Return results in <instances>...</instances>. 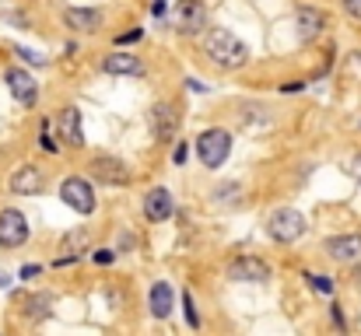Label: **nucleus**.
I'll return each mask as SVG.
<instances>
[{
  "label": "nucleus",
  "instance_id": "31",
  "mask_svg": "<svg viewBox=\"0 0 361 336\" xmlns=\"http://www.w3.org/2000/svg\"><path fill=\"white\" fill-rule=\"evenodd\" d=\"M305 88V81H291V85H281V92L288 95V92H302Z\"/></svg>",
  "mask_w": 361,
  "mask_h": 336
},
{
  "label": "nucleus",
  "instance_id": "27",
  "mask_svg": "<svg viewBox=\"0 0 361 336\" xmlns=\"http://www.w3.org/2000/svg\"><path fill=\"white\" fill-rule=\"evenodd\" d=\"M39 273H42V266H39V263H25V266H21V280H35Z\"/></svg>",
  "mask_w": 361,
  "mask_h": 336
},
{
  "label": "nucleus",
  "instance_id": "33",
  "mask_svg": "<svg viewBox=\"0 0 361 336\" xmlns=\"http://www.w3.org/2000/svg\"><path fill=\"white\" fill-rule=\"evenodd\" d=\"M351 277H355V280H358V284H361V259H358V263H355V273H351Z\"/></svg>",
  "mask_w": 361,
  "mask_h": 336
},
{
  "label": "nucleus",
  "instance_id": "5",
  "mask_svg": "<svg viewBox=\"0 0 361 336\" xmlns=\"http://www.w3.org/2000/svg\"><path fill=\"white\" fill-rule=\"evenodd\" d=\"M172 28L179 35H204V28H207V4L204 0H176Z\"/></svg>",
  "mask_w": 361,
  "mask_h": 336
},
{
  "label": "nucleus",
  "instance_id": "26",
  "mask_svg": "<svg viewBox=\"0 0 361 336\" xmlns=\"http://www.w3.org/2000/svg\"><path fill=\"white\" fill-rule=\"evenodd\" d=\"M140 35H144V28H130V32L116 35V46H133V42H137Z\"/></svg>",
  "mask_w": 361,
  "mask_h": 336
},
{
  "label": "nucleus",
  "instance_id": "28",
  "mask_svg": "<svg viewBox=\"0 0 361 336\" xmlns=\"http://www.w3.org/2000/svg\"><path fill=\"white\" fill-rule=\"evenodd\" d=\"M330 319H334V326H337V330H348V319H344L341 305H330Z\"/></svg>",
  "mask_w": 361,
  "mask_h": 336
},
{
  "label": "nucleus",
  "instance_id": "1",
  "mask_svg": "<svg viewBox=\"0 0 361 336\" xmlns=\"http://www.w3.org/2000/svg\"><path fill=\"white\" fill-rule=\"evenodd\" d=\"M204 56L221 70H242L249 63V46L232 28H207L204 32Z\"/></svg>",
  "mask_w": 361,
  "mask_h": 336
},
{
  "label": "nucleus",
  "instance_id": "10",
  "mask_svg": "<svg viewBox=\"0 0 361 336\" xmlns=\"http://www.w3.org/2000/svg\"><path fill=\"white\" fill-rule=\"evenodd\" d=\"M4 85H7V92L14 95L18 106L32 109V106L39 102V85H35V77H32L25 67H7V70H4Z\"/></svg>",
  "mask_w": 361,
  "mask_h": 336
},
{
  "label": "nucleus",
  "instance_id": "18",
  "mask_svg": "<svg viewBox=\"0 0 361 336\" xmlns=\"http://www.w3.org/2000/svg\"><path fill=\"white\" fill-rule=\"evenodd\" d=\"M326 256L334 259V263H358L361 259V235L358 231H348V235H334V238H326Z\"/></svg>",
  "mask_w": 361,
  "mask_h": 336
},
{
  "label": "nucleus",
  "instance_id": "23",
  "mask_svg": "<svg viewBox=\"0 0 361 336\" xmlns=\"http://www.w3.org/2000/svg\"><path fill=\"white\" fill-rule=\"evenodd\" d=\"M186 158H190V144H186V140H176V147H172V165H186Z\"/></svg>",
  "mask_w": 361,
  "mask_h": 336
},
{
  "label": "nucleus",
  "instance_id": "7",
  "mask_svg": "<svg viewBox=\"0 0 361 336\" xmlns=\"http://www.w3.org/2000/svg\"><path fill=\"white\" fill-rule=\"evenodd\" d=\"M147 126H151V137L158 140V144H172L176 137H179V126H183V116L179 109L172 106V102H158L151 116H147Z\"/></svg>",
  "mask_w": 361,
  "mask_h": 336
},
{
  "label": "nucleus",
  "instance_id": "22",
  "mask_svg": "<svg viewBox=\"0 0 361 336\" xmlns=\"http://www.w3.org/2000/svg\"><path fill=\"white\" fill-rule=\"evenodd\" d=\"M183 309H186L190 330H200V316H197V305H193V294H190V291H183Z\"/></svg>",
  "mask_w": 361,
  "mask_h": 336
},
{
  "label": "nucleus",
  "instance_id": "24",
  "mask_svg": "<svg viewBox=\"0 0 361 336\" xmlns=\"http://www.w3.org/2000/svg\"><path fill=\"white\" fill-rule=\"evenodd\" d=\"M11 49H14V53H18V56H21L25 63H35V67H42V63H46V60H42L39 53H32V49H25V46H11Z\"/></svg>",
  "mask_w": 361,
  "mask_h": 336
},
{
  "label": "nucleus",
  "instance_id": "4",
  "mask_svg": "<svg viewBox=\"0 0 361 336\" xmlns=\"http://www.w3.org/2000/svg\"><path fill=\"white\" fill-rule=\"evenodd\" d=\"M305 231H309V224H305V218H302L295 207H277V211L267 218V235H270V242H277V245H295Z\"/></svg>",
  "mask_w": 361,
  "mask_h": 336
},
{
  "label": "nucleus",
  "instance_id": "13",
  "mask_svg": "<svg viewBox=\"0 0 361 336\" xmlns=\"http://www.w3.org/2000/svg\"><path fill=\"white\" fill-rule=\"evenodd\" d=\"M102 21H106L102 7H74V4L63 7V25L78 35H95L102 28Z\"/></svg>",
  "mask_w": 361,
  "mask_h": 336
},
{
  "label": "nucleus",
  "instance_id": "9",
  "mask_svg": "<svg viewBox=\"0 0 361 336\" xmlns=\"http://www.w3.org/2000/svg\"><path fill=\"white\" fill-rule=\"evenodd\" d=\"M28 242V218L18 207H4L0 211V249H21Z\"/></svg>",
  "mask_w": 361,
  "mask_h": 336
},
{
  "label": "nucleus",
  "instance_id": "12",
  "mask_svg": "<svg viewBox=\"0 0 361 336\" xmlns=\"http://www.w3.org/2000/svg\"><path fill=\"white\" fill-rule=\"evenodd\" d=\"M102 70H106L109 77H140V74H147L144 60L133 56V53H126L123 46H116L113 53L102 56Z\"/></svg>",
  "mask_w": 361,
  "mask_h": 336
},
{
  "label": "nucleus",
  "instance_id": "8",
  "mask_svg": "<svg viewBox=\"0 0 361 336\" xmlns=\"http://www.w3.org/2000/svg\"><path fill=\"white\" fill-rule=\"evenodd\" d=\"M225 277L235 284H267L270 280V263L259 256H239L225 266Z\"/></svg>",
  "mask_w": 361,
  "mask_h": 336
},
{
  "label": "nucleus",
  "instance_id": "32",
  "mask_svg": "<svg viewBox=\"0 0 361 336\" xmlns=\"http://www.w3.org/2000/svg\"><path fill=\"white\" fill-rule=\"evenodd\" d=\"M351 172H355V179H358V182H361V154H358V158H355V161H351Z\"/></svg>",
  "mask_w": 361,
  "mask_h": 336
},
{
  "label": "nucleus",
  "instance_id": "21",
  "mask_svg": "<svg viewBox=\"0 0 361 336\" xmlns=\"http://www.w3.org/2000/svg\"><path fill=\"white\" fill-rule=\"evenodd\" d=\"M305 280H309V287L312 291H319V294H334V277H323V273H305Z\"/></svg>",
  "mask_w": 361,
  "mask_h": 336
},
{
  "label": "nucleus",
  "instance_id": "3",
  "mask_svg": "<svg viewBox=\"0 0 361 336\" xmlns=\"http://www.w3.org/2000/svg\"><path fill=\"white\" fill-rule=\"evenodd\" d=\"M92 182H95V179L67 175V179L60 182V204H63V207H71V211H74V214H81V218L95 214V211H99V200H95Z\"/></svg>",
  "mask_w": 361,
  "mask_h": 336
},
{
  "label": "nucleus",
  "instance_id": "11",
  "mask_svg": "<svg viewBox=\"0 0 361 336\" xmlns=\"http://www.w3.org/2000/svg\"><path fill=\"white\" fill-rule=\"evenodd\" d=\"M88 168H92V179L102 186H130V168L113 154H95Z\"/></svg>",
  "mask_w": 361,
  "mask_h": 336
},
{
  "label": "nucleus",
  "instance_id": "2",
  "mask_svg": "<svg viewBox=\"0 0 361 336\" xmlns=\"http://www.w3.org/2000/svg\"><path fill=\"white\" fill-rule=\"evenodd\" d=\"M193 151H197L204 168H221L228 161V154H232V133L221 130V126H211V130H204L193 140Z\"/></svg>",
  "mask_w": 361,
  "mask_h": 336
},
{
  "label": "nucleus",
  "instance_id": "30",
  "mask_svg": "<svg viewBox=\"0 0 361 336\" xmlns=\"http://www.w3.org/2000/svg\"><path fill=\"white\" fill-rule=\"evenodd\" d=\"M165 11H169V0H151V14L154 18H161Z\"/></svg>",
  "mask_w": 361,
  "mask_h": 336
},
{
  "label": "nucleus",
  "instance_id": "15",
  "mask_svg": "<svg viewBox=\"0 0 361 336\" xmlns=\"http://www.w3.org/2000/svg\"><path fill=\"white\" fill-rule=\"evenodd\" d=\"M42 186H46V175L39 165H18L7 179V189L14 197H35V193H42Z\"/></svg>",
  "mask_w": 361,
  "mask_h": 336
},
{
  "label": "nucleus",
  "instance_id": "17",
  "mask_svg": "<svg viewBox=\"0 0 361 336\" xmlns=\"http://www.w3.org/2000/svg\"><path fill=\"white\" fill-rule=\"evenodd\" d=\"M85 252H92V231L88 228H78V231H71V235L60 238V256L53 259V266H71Z\"/></svg>",
  "mask_w": 361,
  "mask_h": 336
},
{
  "label": "nucleus",
  "instance_id": "14",
  "mask_svg": "<svg viewBox=\"0 0 361 336\" xmlns=\"http://www.w3.org/2000/svg\"><path fill=\"white\" fill-rule=\"evenodd\" d=\"M295 28H298V39L302 42H312L326 32V11L316 7V4H298L295 11Z\"/></svg>",
  "mask_w": 361,
  "mask_h": 336
},
{
  "label": "nucleus",
  "instance_id": "25",
  "mask_svg": "<svg viewBox=\"0 0 361 336\" xmlns=\"http://www.w3.org/2000/svg\"><path fill=\"white\" fill-rule=\"evenodd\" d=\"M92 259H95L99 266H109V263H116V249H95Z\"/></svg>",
  "mask_w": 361,
  "mask_h": 336
},
{
  "label": "nucleus",
  "instance_id": "19",
  "mask_svg": "<svg viewBox=\"0 0 361 336\" xmlns=\"http://www.w3.org/2000/svg\"><path fill=\"white\" fill-rule=\"evenodd\" d=\"M147 309H151L154 319H169V316H172V309H176V291H172L169 280H154V284H151Z\"/></svg>",
  "mask_w": 361,
  "mask_h": 336
},
{
  "label": "nucleus",
  "instance_id": "20",
  "mask_svg": "<svg viewBox=\"0 0 361 336\" xmlns=\"http://www.w3.org/2000/svg\"><path fill=\"white\" fill-rule=\"evenodd\" d=\"M25 316L35 319V323L49 319V316H53V312H49V298H46V294H39V298H25Z\"/></svg>",
  "mask_w": 361,
  "mask_h": 336
},
{
  "label": "nucleus",
  "instance_id": "16",
  "mask_svg": "<svg viewBox=\"0 0 361 336\" xmlns=\"http://www.w3.org/2000/svg\"><path fill=\"white\" fill-rule=\"evenodd\" d=\"M172 214H176V197L165 186H154L144 193V218L151 224H165Z\"/></svg>",
  "mask_w": 361,
  "mask_h": 336
},
{
  "label": "nucleus",
  "instance_id": "29",
  "mask_svg": "<svg viewBox=\"0 0 361 336\" xmlns=\"http://www.w3.org/2000/svg\"><path fill=\"white\" fill-rule=\"evenodd\" d=\"M344 4V11L355 18V21H361V0H341Z\"/></svg>",
  "mask_w": 361,
  "mask_h": 336
},
{
  "label": "nucleus",
  "instance_id": "6",
  "mask_svg": "<svg viewBox=\"0 0 361 336\" xmlns=\"http://www.w3.org/2000/svg\"><path fill=\"white\" fill-rule=\"evenodd\" d=\"M53 130H56V140H60L63 147H71V151L85 147V126H81V109H78V106L56 109V116H53Z\"/></svg>",
  "mask_w": 361,
  "mask_h": 336
}]
</instances>
